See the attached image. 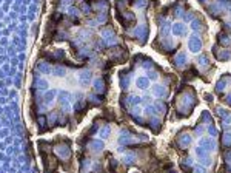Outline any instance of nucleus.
<instances>
[{
	"mask_svg": "<svg viewBox=\"0 0 231 173\" xmlns=\"http://www.w3.org/2000/svg\"><path fill=\"white\" fill-rule=\"evenodd\" d=\"M176 105H177V113L180 118H186L191 115V111L194 110V107L197 105V99H196V93L191 88H186L182 91V94L177 96L176 99Z\"/></svg>",
	"mask_w": 231,
	"mask_h": 173,
	"instance_id": "1",
	"label": "nucleus"
},
{
	"mask_svg": "<svg viewBox=\"0 0 231 173\" xmlns=\"http://www.w3.org/2000/svg\"><path fill=\"white\" fill-rule=\"evenodd\" d=\"M134 37L139 40V43H145L148 40V34H149V26H148V23L145 22V23H140L139 26H136V30H134Z\"/></svg>",
	"mask_w": 231,
	"mask_h": 173,
	"instance_id": "2",
	"label": "nucleus"
},
{
	"mask_svg": "<svg viewBox=\"0 0 231 173\" xmlns=\"http://www.w3.org/2000/svg\"><path fill=\"white\" fill-rule=\"evenodd\" d=\"M117 19L122 22L123 26H131V25H134V22H136V14L131 12V11H125V12L119 14Z\"/></svg>",
	"mask_w": 231,
	"mask_h": 173,
	"instance_id": "3",
	"label": "nucleus"
},
{
	"mask_svg": "<svg viewBox=\"0 0 231 173\" xmlns=\"http://www.w3.org/2000/svg\"><path fill=\"white\" fill-rule=\"evenodd\" d=\"M188 48H189L191 53H199L202 49V39L197 34H193L188 40Z\"/></svg>",
	"mask_w": 231,
	"mask_h": 173,
	"instance_id": "4",
	"label": "nucleus"
},
{
	"mask_svg": "<svg viewBox=\"0 0 231 173\" xmlns=\"http://www.w3.org/2000/svg\"><path fill=\"white\" fill-rule=\"evenodd\" d=\"M213 53H214V56L219 62H228L231 59V49H219L217 51V46H214Z\"/></svg>",
	"mask_w": 231,
	"mask_h": 173,
	"instance_id": "5",
	"label": "nucleus"
},
{
	"mask_svg": "<svg viewBox=\"0 0 231 173\" xmlns=\"http://www.w3.org/2000/svg\"><path fill=\"white\" fill-rule=\"evenodd\" d=\"M200 147H203L208 152H216L217 144L214 138H200Z\"/></svg>",
	"mask_w": 231,
	"mask_h": 173,
	"instance_id": "6",
	"label": "nucleus"
},
{
	"mask_svg": "<svg viewBox=\"0 0 231 173\" xmlns=\"http://www.w3.org/2000/svg\"><path fill=\"white\" fill-rule=\"evenodd\" d=\"M186 60H188V57H186V53L184 51H180V53H177V56L173 59V63H174V67L176 68H184L185 65H186Z\"/></svg>",
	"mask_w": 231,
	"mask_h": 173,
	"instance_id": "7",
	"label": "nucleus"
},
{
	"mask_svg": "<svg viewBox=\"0 0 231 173\" xmlns=\"http://www.w3.org/2000/svg\"><path fill=\"white\" fill-rule=\"evenodd\" d=\"M145 127H148V129L153 130L154 133H157V131L160 130V119H159L157 116H151V118H148V119H146Z\"/></svg>",
	"mask_w": 231,
	"mask_h": 173,
	"instance_id": "8",
	"label": "nucleus"
},
{
	"mask_svg": "<svg viewBox=\"0 0 231 173\" xmlns=\"http://www.w3.org/2000/svg\"><path fill=\"white\" fill-rule=\"evenodd\" d=\"M131 70H125V71H122L120 74H119V77H120V86H122V90H127L128 86H130V81H131Z\"/></svg>",
	"mask_w": 231,
	"mask_h": 173,
	"instance_id": "9",
	"label": "nucleus"
},
{
	"mask_svg": "<svg viewBox=\"0 0 231 173\" xmlns=\"http://www.w3.org/2000/svg\"><path fill=\"white\" fill-rule=\"evenodd\" d=\"M224 11H225V9H224V8H222V6H220V5H219L217 2L208 6V12H210V14H211L213 17H220L222 14H225Z\"/></svg>",
	"mask_w": 231,
	"mask_h": 173,
	"instance_id": "10",
	"label": "nucleus"
},
{
	"mask_svg": "<svg viewBox=\"0 0 231 173\" xmlns=\"http://www.w3.org/2000/svg\"><path fill=\"white\" fill-rule=\"evenodd\" d=\"M191 141H193V138H191V134H188V133H180V134L177 136V144H179V147H182V148H186V147L191 144Z\"/></svg>",
	"mask_w": 231,
	"mask_h": 173,
	"instance_id": "11",
	"label": "nucleus"
},
{
	"mask_svg": "<svg viewBox=\"0 0 231 173\" xmlns=\"http://www.w3.org/2000/svg\"><path fill=\"white\" fill-rule=\"evenodd\" d=\"M103 40L108 43V45H113V43L117 42V37H116V34H114V31L111 28H106L103 31Z\"/></svg>",
	"mask_w": 231,
	"mask_h": 173,
	"instance_id": "12",
	"label": "nucleus"
},
{
	"mask_svg": "<svg viewBox=\"0 0 231 173\" xmlns=\"http://www.w3.org/2000/svg\"><path fill=\"white\" fill-rule=\"evenodd\" d=\"M217 42H219V45H222V46H230L231 36L228 33H225V31H220V33L217 34Z\"/></svg>",
	"mask_w": 231,
	"mask_h": 173,
	"instance_id": "13",
	"label": "nucleus"
},
{
	"mask_svg": "<svg viewBox=\"0 0 231 173\" xmlns=\"http://www.w3.org/2000/svg\"><path fill=\"white\" fill-rule=\"evenodd\" d=\"M230 81H231L230 76H222L220 81H217V84H216V93H222V91L228 86Z\"/></svg>",
	"mask_w": 231,
	"mask_h": 173,
	"instance_id": "14",
	"label": "nucleus"
},
{
	"mask_svg": "<svg viewBox=\"0 0 231 173\" xmlns=\"http://www.w3.org/2000/svg\"><path fill=\"white\" fill-rule=\"evenodd\" d=\"M171 31H173V34H176V36H185V34H186V25L182 23V22H177V23L173 25Z\"/></svg>",
	"mask_w": 231,
	"mask_h": 173,
	"instance_id": "15",
	"label": "nucleus"
},
{
	"mask_svg": "<svg viewBox=\"0 0 231 173\" xmlns=\"http://www.w3.org/2000/svg\"><path fill=\"white\" fill-rule=\"evenodd\" d=\"M167 86L165 85H159V84H156V85H153V94L157 97V99H160V97H165L167 96Z\"/></svg>",
	"mask_w": 231,
	"mask_h": 173,
	"instance_id": "16",
	"label": "nucleus"
},
{
	"mask_svg": "<svg viewBox=\"0 0 231 173\" xmlns=\"http://www.w3.org/2000/svg\"><path fill=\"white\" fill-rule=\"evenodd\" d=\"M159 48L160 51H173V40L171 37H165V39H160L159 40Z\"/></svg>",
	"mask_w": 231,
	"mask_h": 173,
	"instance_id": "17",
	"label": "nucleus"
},
{
	"mask_svg": "<svg viewBox=\"0 0 231 173\" xmlns=\"http://www.w3.org/2000/svg\"><path fill=\"white\" fill-rule=\"evenodd\" d=\"M173 25L170 23V20H167L165 23L160 25V39H165V37H170V31H171Z\"/></svg>",
	"mask_w": 231,
	"mask_h": 173,
	"instance_id": "18",
	"label": "nucleus"
},
{
	"mask_svg": "<svg viewBox=\"0 0 231 173\" xmlns=\"http://www.w3.org/2000/svg\"><path fill=\"white\" fill-rule=\"evenodd\" d=\"M146 71H149V70H154V67H156V63L153 62V59H149V57H146V56H142V63H140Z\"/></svg>",
	"mask_w": 231,
	"mask_h": 173,
	"instance_id": "19",
	"label": "nucleus"
},
{
	"mask_svg": "<svg viewBox=\"0 0 231 173\" xmlns=\"http://www.w3.org/2000/svg\"><path fill=\"white\" fill-rule=\"evenodd\" d=\"M191 30L194 31V33H199V31H202L203 30V22L200 20V19H193L191 20Z\"/></svg>",
	"mask_w": 231,
	"mask_h": 173,
	"instance_id": "20",
	"label": "nucleus"
},
{
	"mask_svg": "<svg viewBox=\"0 0 231 173\" xmlns=\"http://www.w3.org/2000/svg\"><path fill=\"white\" fill-rule=\"evenodd\" d=\"M136 85H137V88H140V90H146V88L149 86V79L145 77V76H142V77H139L137 81H136Z\"/></svg>",
	"mask_w": 231,
	"mask_h": 173,
	"instance_id": "21",
	"label": "nucleus"
},
{
	"mask_svg": "<svg viewBox=\"0 0 231 173\" xmlns=\"http://www.w3.org/2000/svg\"><path fill=\"white\" fill-rule=\"evenodd\" d=\"M154 107H156L157 113H162V115H165V113H167V110H168L167 104H165V102H162V101H156V102H154Z\"/></svg>",
	"mask_w": 231,
	"mask_h": 173,
	"instance_id": "22",
	"label": "nucleus"
},
{
	"mask_svg": "<svg viewBox=\"0 0 231 173\" xmlns=\"http://www.w3.org/2000/svg\"><path fill=\"white\" fill-rule=\"evenodd\" d=\"M136 161H137V158H136V155L131 152V153H127L125 156H123V162L125 164H128V166H131V164H136Z\"/></svg>",
	"mask_w": 231,
	"mask_h": 173,
	"instance_id": "23",
	"label": "nucleus"
},
{
	"mask_svg": "<svg viewBox=\"0 0 231 173\" xmlns=\"http://www.w3.org/2000/svg\"><path fill=\"white\" fill-rule=\"evenodd\" d=\"M143 111H145V116H148V118H151V116H157V110H156L154 105H146Z\"/></svg>",
	"mask_w": 231,
	"mask_h": 173,
	"instance_id": "24",
	"label": "nucleus"
},
{
	"mask_svg": "<svg viewBox=\"0 0 231 173\" xmlns=\"http://www.w3.org/2000/svg\"><path fill=\"white\" fill-rule=\"evenodd\" d=\"M94 90H96L97 93H103V91H105V84H103L102 79H96V81H94Z\"/></svg>",
	"mask_w": 231,
	"mask_h": 173,
	"instance_id": "25",
	"label": "nucleus"
},
{
	"mask_svg": "<svg viewBox=\"0 0 231 173\" xmlns=\"http://www.w3.org/2000/svg\"><path fill=\"white\" fill-rule=\"evenodd\" d=\"M194 153H196L197 158H205V156H208V150H205V148L200 147V145L194 148Z\"/></svg>",
	"mask_w": 231,
	"mask_h": 173,
	"instance_id": "26",
	"label": "nucleus"
},
{
	"mask_svg": "<svg viewBox=\"0 0 231 173\" xmlns=\"http://www.w3.org/2000/svg\"><path fill=\"white\" fill-rule=\"evenodd\" d=\"M197 62H199L200 67H208V65H210V59H208L207 54H200L199 59H197Z\"/></svg>",
	"mask_w": 231,
	"mask_h": 173,
	"instance_id": "27",
	"label": "nucleus"
},
{
	"mask_svg": "<svg viewBox=\"0 0 231 173\" xmlns=\"http://www.w3.org/2000/svg\"><path fill=\"white\" fill-rule=\"evenodd\" d=\"M90 147H91L92 152H100V150L103 148V142H102V141H92Z\"/></svg>",
	"mask_w": 231,
	"mask_h": 173,
	"instance_id": "28",
	"label": "nucleus"
},
{
	"mask_svg": "<svg viewBox=\"0 0 231 173\" xmlns=\"http://www.w3.org/2000/svg\"><path fill=\"white\" fill-rule=\"evenodd\" d=\"M222 144H224L225 147H231V131L224 133V136H222Z\"/></svg>",
	"mask_w": 231,
	"mask_h": 173,
	"instance_id": "29",
	"label": "nucleus"
},
{
	"mask_svg": "<svg viewBox=\"0 0 231 173\" xmlns=\"http://www.w3.org/2000/svg\"><path fill=\"white\" fill-rule=\"evenodd\" d=\"M216 113H217V116H219L220 119H225L227 116H230V111H227V110L222 108V107H217V108H216Z\"/></svg>",
	"mask_w": 231,
	"mask_h": 173,
	"instance_id": "30",
	"label": "nucleus"
},
{
	"mask_svg": "<svg viewBox=\"0 0 231 173\" xmlns=\"http://www.w3.org/2000/svg\"><path fill=\"white\" fill-rule=\"evenodd\" d=\"M130 105H137L142 102V97H139V96H134V94H131V96H128V101H127Z\"/></svg>",
	"mask_w": 231,
	"mask_h": 173,
	"instance_id": "31",
	"label": "nucleus"
},
{
	"mask_svg": "<svg viewBox=\"0 0 231 173\" xmlns=\"http://www.w3.org/2000/svg\"><path fill=\"white\" fill-rule=\"evenodd\" d=\"M131 3H133L136 8L143 9V8H146V5H148V0H131Z\"/></svg>",
	"mask_w": 231,
	"mask_h": 173,
	"instance_id": "32",
	"label": "nucleus"
},
{
	"mask_svg": "<svg viewBox=\"0 0 231 173\" xmlns=\"http://www.w3.org/2000/svg\"><path fill=\"white\" fill-rule=\"evenodd\" d=\"M199 162H200V166H203V167H210V166L213 164V161H211V158H210V156L199 158Z\"/></svg>",
	"mask_w": 231,
	"mask_h": 173,
	"instance_id": "33",
	"label": "nucleus"
},
{
	"mask_svg": "<svg viewBox=\"0 0 231 173\" xmlns=\"http://www.w3.org/2000/svg\"><path fill=\"white\" fill-rule=\"evenodd\" d=\"M200 121H208V124H213V118L210 115V111H202V116H200Z\"/></svg>",
	"mask_w": 231,
	"mask_h": 173,
	"instance_id": "34",
	"label": "nucleus"
},
{
	"mask_svg": "<svg viewBox=\"0 0 231 173\" xmlns=\"http://www.w3.org/2000/svg\"><path fill=\"white\" fill-rule=\"evenodd\" d=\"M197 74V71L194 70V68H191L189 71H186V73H184V81H189L191 77H194Z\"/></svg>",
	"mask_w": 231,
	"mask_h": 173,
	"instance_id": "35",
	"label": "nucleus"
},
{
	"mask_svg": "<svg viewBox=\"0 0 231 173\" xmlns=\"http://www.w3.org/2000/svg\"><path fill=\"white\" fill-rule=\"evenodd\" d=\"M203 131H205V129H203L202 122H199V124L194 127V134H196V136H202V134H203Z\"/></svg>",
	"mask_w": 231,
	"mask_h": 173,
	"instance_id": "36",
	"label": "nucleus"
},
{
	"mask_svg": "<svg viewBox=\"0 0 231 173\" xmlns=\"http://www.w3.org/2000/svg\"><path fill=\"white\" fill-rule=\"evenodd\" d=\"M146 77H148L149 81H157V79H159V73H157L156 70H149Z\"/></svg>",
	"mask_w": 231,
	"mask_h": 173,
	"instance_id": "37",
	"label": "nucleus"
},
{
	"mask_svg": "<svg viewBox=\"0 0 231 173\" xmlns=\"http://www.w3.org/2000/svg\"><path fill=\"white\" fill-rule=\"evenodd\" d=\"M207 131H208V134H210L211 138L217 136V129L214 127V124H210V125H208V129H207Z\"/></svg>",
	"mask_w": 231,
	"mask_h": 173,
	"instance_id": "38",
	"label": "nucleus"
},
{
	"mask_svg": "<svg viewBox=\"0 0 231 173\" xmlns=\"http://www.w3.org/2000/svg\"><path fill=\"white\" fill-rule=\"evenodd\" d=\"M128 3H130V0H117V2H116V5H117V9H119V11H122V9H123Z\"/></svg>",
	"mask_w": 231,
	"mask_h": 173,
	"instance_id": "39",
	"label": "nucleus"
},
{
	"mask_svg": "<svg viewBox=\"0 0 231 173\" xmlns=\"http://www.w3.org/2000/svg\"><path fill=\"white\" fill-rule=\"evenodd\" d=\"M193 173H208L203 166H193Z\"/></svg>",
	"mask_w": 231,
	"mask_h": 173,
	"instance_id": "40",
	"label": "nucleus"
},
{
	"mask_svg": "<svg viewBox=\"0 0 231 173\" xmlns=\"http://www.w3.org/2000/svg\"><path fill=\"white\" fill-rule=\"evenodd\" d=\"M109 131H111V130H109V127H108V124H106V125H105V127L102 129V131H100V136H102L103 139H106V138L109 136Z\"/></svg>",
	"mask_w": 231,
	"mask_h": 173,
	"instance_id": "41",
	"label": "nucleus"
},
{
	"mask_svg": "<svg viewBox=\"0 0 231 173\" xmlns=\"http://www.w3.org/2000/svg\"><path fill=\"white\" fill-rule=\"evenodd\" d=\"M182 19H184L185 22H191V20L194 19V12H191V11H188V12H185V14H184V17H182Z\"/></svg>",
	"mask_w": 231,
	"mask_h": 173,
	"instance_id": "42",
	"label": "nucleus"
},
{
	"mask_svg": "<svg viewBox=\"0 0 231 173\" xmlns=\"http://www.w3.org/2000/svg\"><path fill=\"white\" fill-rule=\"evenodd\" d=\"M224 161H225L227 164H230L231 162V148H228V150L224 153Z\"/></svg>",
	"mask_w": 231,
	"mask_h": 173,
	"instance_id": "43",
	"label": "nucleus"
},
{
	"mask_svg": "<svg viewBox=\"0 0 231 173\" xmlns=\"http://www.w3.org/2000/svg\"><path fill=\"white\" fill-rule=\"evenodd\" d=\"M130 113H131V116H133V118H137L139 115H140V110H139L137 107H134V108H131V111H130Z\"/></svg>",
	"mask_w": 231,
	"mask_h": 173,
	"instance_id": "44",
	"label": "nucleus"
},
{
	"mask_svg": "<svg viewBox=\"0 0 231 173\" xmlns=\"http://www.w3.org/2000/svg\"><path fill=\"white\" fill-rule=\"evenodd\" d=\"M224 101H225V104H228V105L231 107V93H228V94L225 96V99H224Z\"/></svg>",
	"mask_w": 231,
	"mask_h": 173,
	"instance_id": "45",
	"label": "nucleus"
},
{
	"mask_svg": "<svg viewBox=\"0 0 231 173\" xmlns=\"http://www.w3.org/2000/svg\"><path fill=\"white\" fill-rule=\"evenodd\" d=\"M142 102H143V104H146V105H148V104H149V102H151V97H149V96H143V97H142Z\"/></svg>",
	"mask_w": 231,
	"mask_h": 173,
	"instance_id": "46",
	"label": "nucleus"
},
{
	"mask_svg": "<svg viewBox=\"0 0 231 173\" xmlns=\"http://www.w3.org/2000/svg\"><path fill=\"white\" fill-rule=\"evenodd\" d=\"M225 30H231V23H230V22H225V23H224V31H225Z\"/></svg>",
	"mask_w": 231,
	"mask_h": 173,
	"instance_id": "47",
	"label": "nucleus"
},
{
	"mask_svg": "<svg viewBox=\"0 0 231 173\" xmlns=\"http://www.w3.org/2000/svg\"><path fill=\"white\" fill-rule=\"evenodd\" d=\"M205 101L211 102V101H213V96H211V94H205Z\"/></svg>",
	"mask_w": 231,
	"mask_h": 173,
	"instance_id": "48",
	"label": "nucleus"
},
{
	"mask_svg": "<svg viewBox=\"0 0 231 173\" xmlns=\"http://www.w3.org/2000/svg\"><path fill=\"white\" fill-rule=\"evenodd\" d=\"M207 2H208V0H199V3H202V5H205Z\"/></svg>",
	"mask_w": 231,
	"mask_h": 173,
	"instance_id": "49",
	"label": "nucleus"
},
{
	"mask_svg": "<svg viewBox=\"0 0 231 173\" xmlns=\"http://www.w3.org/2000/svg\"><path fill=\"white\" fill-rule=\"evenodd\" d=\"M225 172H227V173H231V170H228V169H225Z\"/></svg>",
	"mask_w": 231,
	"mask_h": 173,
	"instance_id": "50",
	"label": "nucleus"
},
{
	"mask_svg": "<svg viewBox=\"0 0 231 173\" xmlns=\"http://www.w3.org/2000/svg\"><path fill=\"white\" fill-rule=\"evenodd\" d=\"M228 11H230V12H231V5H230V8H228Z\"/></svg>",
	"mask_w": 231,
	"mask_h": 173,
	"instance_id": "51",
	"label": "nucleus"
},
{
	"mask_svg": "<svg viewBox=\"0 0 231 173\" xmlns=\"http://www.w3.org/2000/svg\"><path fill=\"white\" fill-rule=\"evenodd\" d=\"M230 116H231V113H230Z\"/></svg>",
	"mask_w": 231,
	"mask_h": 173,
	"instance_id": "52",
	"label": "nucleus"
},
{
	"mask_svg": "<svg viewBox=\"0 0 231 173\" xmlns=\"http://www.w3.org/2000/svg\"><path fill=\"white\" fill-rule=\"evenodd\" d=\"M173 173H174V172H173Z\"/></svg>",
	"mask_w": 231,
	"mask_h": 173,
	"instance_id": "53",
	"label": "nucleus"
}]
</instances>
